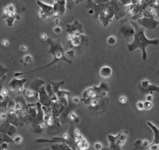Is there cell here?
<instances>
[{
	"label": "cell",
	"mask_w": 159,
	"mask_h": 150,
	"mask_svg": "<svg viewBox=\"0 0 159 150\" xmlns=\"http://www.w3.org/2000/svg\"><path fill=\"white\" fill-rule=\"evenodd\" d=\"M133 25L134 27L135 33L134 35V39L133 42L127 44L128 50L130 52H133L138 48L141 50L142 51V57L143 61H146L147 58L146 48L150 45H158L159 39H149L147 38L145 35L144 30L141 28V27L138 23L133 22Z\"/></svg>",
	"instance_id": "6da1fadb"
},
{
	"label": "cell",
	"mask_w": 159,
	"mask_h": 150,
	"mask_svg": "<svg viewBox=\"0 0 159 150\" xmlns=\"http://www.w3.org/2000/svg\"><path fill=\"white\" fill-rule=\"evenodd\" d=\"M48 42L49 43L50 45L49 52L53 55V59L51 63L48 64V65L41 67L39 69H44V68H46L49 67V66L53 65L54 63H56V62L60 61V60H64V61H65L66 62L70 63V59H69V58L66 56L65 50H64L62 46L60 44L59 42H55V41L50 39H48Z\"/></svg>",
	"instance_id": "7a4b0ae2"
},
{
	"label": "cell",
	"mask_w": 159,
	"mask_h": 150,
	"mask_svg": "<svg viewBox=\"0 0 159 150\" xmlns=\"http://www.w3.org/2000/svg\"><path fill=\"white\" fill-rule=\"evenodd\" d=\"M36 3H37V5L39 6L38 16L40 19H45L54 15L53 5L40 1V0H37Z\"/></svg>",
	"instance_id": "3957f363"
},
{
	"label": "cell",
	"mask_w": 159,
	"mask_h": 150,
	"mask_svg": "<svg viewBox=\"0 0 159 150\" xmlns=\"http://www.w3.org/2000/svg\"><path fill=\"white\" fill-rule=\"evenodd\" d=\"M27 81L25 79H17L16 77L13 78L9 82L8 88L11 91L14 93H23L25 89V84Z\"/></svg>",
	"instance_id": "277c9868"
},
{
	"label": "cell",
	"mask_w": 159,
	"mask_h": 150,
	"mask_svg": "<svg viewBox=\"0 0 159 150\" xmlns=\"http://www.w3.org/2000/svg\"><path fill=\"white\" fill-rule=\"evenodd\" d=\"M22 93L28 104H36L39 101V92L37 90L29 87L28 88H25Z\"/></svg>",
	"instance_id": "5b68a950"
},
{
	"label": "cell",
	"mask_w": 159,
	"mask_h": 150,
	"mask_svg": "<svg viewBox=\"0 0 159 150\" xmlns=\"http://www.w3.org/2000/svg\"><path fill=\"white\" fill-rule=\"evenodd\" d=\"M137 20V23L141 27L147 29H155L158 25V19L150 18V17L142 16Z\"/></svg>",
	"instance_id": "8992f818"
},
{
	"label": "cell",
	"mask_w": 159,
	"mask_h": 150,
	"mask_svg": "<svg viewBox=\"0 0 159 150\" xmlns=\"http://www.w3.org/2000/svg\"><path fill=\"white\" fill-rule=\"evenodd\" d=\"M39 92V102L42 105H44V106L49 107L52 104L51 98H50V95L46 91L45 87L42 86L38 90Z\"/></svg>",
	"instance_id": "52a82bcc"
},
{
	"label": "cell",
	"mask_w": 159,
	"mask_h": 150,
	"mask_svg": "<svg viewBox=\"0 0 159 150\" xmlns=\"http://www.w3.org/2000/svg\"><path fill=\"white\" fill-rule=\"evenodd\" d=\"M67 0H54L53 1V9L55 16L59 15H63L66 11L67 6Z\"/></svg>",
	"instance_id": "ba28073f"
},
{
	"label": "cell",
	"mask_w": 159,
	"mask_h": 150,
	"mask_svg": "<svg viewBox=\"0 0 159 150\" xmlns=\"http://www.w3.org/2000/svg\"><path fill=\"white\" fill-rule=\"evenodd\" d=\"M3 18L7 16H15L17 14L16 7L13 3H10L3 9Z\"/></svg>",
	"instance_id": "9c48e42d"
},
{
	"label": "cell",
	"mask_w": 159,
	"mask_h": 150,
	"mask_svg": "<svg viewBox=\"0 0 159 150\" xmlns=\"http://www.w3.org/2000/svg\"><path fill=\"white\" fill-rule=\"evenodd\" d=\"M99 75L101 78L104 79H109L112 75V70L110 66H103L101 67L99 70Z\"/></svg>",
	"instance_id": "30bf717a"
},
{
	"label": "cell",
	"mask_w": 159,
	"mask_h": 150,
	"mask_svg": "<svg viewBox=\"0 0 159 150\" xmlns=\"http://www.w3.org/2000/svg\"><path fill=\"white\" fill-rule=\"evenodd\" d=\"M120 32L122 36L125 38H128V37L134 36L135 30L134 27L132 26H123L120 29Z\"/></svg>",
	"instance_id": "8fae6325"
},
{
	"label": "cell",
	"mask_w": 159,
	"mask_h": 150,
	"mask_svg": "<svg viewBox=\"0 0 159 150\" xmlns=\"http://www.w3.org/2000/svg\"><path fill=\"white\" fill-rule=\"evenodd\" d=\"M147 124L149 126V127L152 130L153 135H154V139H153L152 143L159 144V128L150 121H147Z\"/></svg>",
	"instance_id": "7c38bea8"
},
{
	"label": "cell",
	"mask_w": 159,
	"mask_h": 150,
	"mask_svg": "<svg viewBox=\"0 0 159 150\" xmlns=\"http://www.w3.org/2000/svg\"><path fill=\"white\" fill-rule=\"evenodd\" d=\"M44 84V81H42V79H36L34 81L30 83V88L35 89V90H39V89L41 87H42Z\"/></svg>",
	"instance_id": "4fadbf2b"
},
{
	"label": "cell",
	"mask_w": 159,
	"mask_h": 150,
	"mask_svg": "<svg viewBox=\"0 0 159 150\" xmlns=\"http://www.w3.org/2000/svg\"><path fill=\"white\" fill-rule=\"evenodd\" d=\"M75 145L78 147V149H88L90 147V145H89L88 141H87L85 138H83L81 140L79 143H77Z\"/></svg>",
	"instance_id": "5bb4252c"
},
{
	"label": "cell",
	"mask_w": 159,
	"mask_h": 150,
	"mask_svg": "<svg viewBox=\"0 0 159 150\" xmlns=\"http://www.w3.org/2000/svg\"><path fill=\"white\" fill-rule=\"evenodd\" d=\"M22 62H24L25 64L28 65V64H30L33 63V61H34V58L30 54H25V55L23 56L22 58Z\"/></svg>",
	"instance_id": "9a60e30c"
},
{
	"label": "cell",
	"mask_w": 159,
	"mask_h": 150,
	"mask_svg": "<svg viewBox=\"0 0 159 150\" xmlns=\"http://www.w3.org/2000/svg\"><path fill=\"white\" fill-rule=\"evenodd\" d=\"M100 99H101L100 96L97 97V98H92V99H91L90 106L91 107H93V108H95V107L98 106V105H99V104H100Z\"/></svg>",
	"instance_id": "2e32d148"
},
{
	"label": "cell",
	"mask_w": 159,
	"mask_h": 150,
	"mask_svg": "<svg viewBox=\"0 0 159 150\" xmlns=\"http://www.w3.org/2000/svg\"><path fill=\"white\" fill-rule=\"evenodd\" d=\"M107 42L108 45L113 46V45H115L116 43H117V39H116V37L114 36H110L107 38Z\"/></svg>",
	"instance_id": "e0dca14e"
},
{
	"label": "cell",
	"mask_w": 159,
	"mask_h": 150,
	"mask_svg": "<svg viewBox=\"0 0 159 150\" xmlns=\"http://www.w3.org/2000/svg\"><path fill=\"white\" fill-rule=\"evenodd\" d=\"M13 143L16 144V145H20V144H22L23 142V138L21 135H16L13 137Z\"/></svg>",
	"instance_id": "ac0fdd59"
},
{
	"label": "cell",
	"mask_w": 159,
	"mask_h": 150,
	"mask_svg": "<svg viewBox=\"0 0 159 150\" xmlns=\"http://www.w3.org/2000/svg\"><path fill=\"white\" fill-rule=\"evenodd\" d=\"M150 93H159V87L151 84L150 87L147 89Z\"/></svg>",
	"instance_id": "d6986e66"
},
{
	"label": "cell",
	"mask_w": 159,
	"mask_h": 150,
	"mask_svg": "<svg viewBox=\"0 0 159 150\" xmlns=\"http://www.w3.org/2000/svg\"><path fill=\"white\" fill-rule=\"evenodd\" d=\"M68 117H69L70 119L71 120H73V121L76 122V123H78V122H79V116H77V114H76V113H75L74 112H70V113L69 114Z\"/></svg>",
	"instance_id": "ffe728a7"
},
{
	"label": "cell",
	"mask_w": 159,
	"mask_h": 150,
	"mask_svg": "<svg viewBox=\"0 0 159 150\" xmlns=\"http://www.w3.org/2000/svg\"><path fill=\"white\" fill-rule=\"evenodd\" d=\"M141 87H142L143 89H147L150 86L151 82L150 81H149L148 79H143V80H142V81H141Z\"/></svg>",
	"instance_id": "44dd1931"
},
{
	"label": "cell",
	"mask_w": 159,
	"mask_h": 150,
	"mask_svg": "<svg viewBox=\"0 0 159 150\" xmlns=\"http://www.w3.org/2000/svg\"><path fill=\"white\" fill-rule=\"evenodd\" d=\"M152 107H153L152 101H144V110H147V111L150 110L152 108Z\"/></svg>",
	"instance_id": "7402d4cb"
},
{
	"label": "cell",
	"mask_w": 159,
	"mask_h": 150,
	"mask_svg": "<svg viewBox=\"0 0 159 150\" xmlns=\"http://www.w3.org/2000/svg\"><path fill=\"white\" fill-rule=\"evenodd\" d=\"M150 141H148V140H142L141 141V149H146V148H149L150 145Z\"/></svg>",
	"instance_id": "603a6c76"
},
{
	"label": "cell",
	"mask_w": 159,
	"mask_h": 150,
	"mask_svg": "<svg viewBox=\"0 0 159 150\" xmlns=\"http://www.w3.org/2000/svg\"><path fill=\"white\" fill-rule=\"evenodd\" d=\"M119 103H121V104H125L127 103L128 98L125 95H121L119 97Z\"/></svg>",
	"instance_id": "cb8c5ba5"
},
{
	"label": "cell",
	"mask_w": 159,
	"mask_h": 150,
	"mask_svg": "<svg viewBox=\"0 0 159 150\" xmlns=\"http://www.w3.org/2000/svg\"><path fill=\"white\" fill-rule=\"evenodd\" d=\"M136 107H137L138 110H139V111L144 110V102H143V101H138L137 104H136Z\"/></svg>",
	"instance_id": "d4e9b609"
},
{
	"label": "cell",
	"mask_w": 159,
	"mask_h": 150,
	"mask_svg": "<svg viewBox=\"0 0 159 150\" xmlns=\"http://www.w3.org/2000/svg\"><path fill=\"white\" fill-rule=\"evenodd\" d=\"M66 56H67V58H70V57H74L75 55V51L73 49H70L67 50V52H66Z\"/></svg>",
	"instance_id": "484cf974"
},
{
	"label": "cell",
	"mask_w": 159,
	"mask_h": 150,
	"mask_svg": "<svg viewBox=\"0 0 159 150\" xmlns=\"http://www.w3.org/2000/svg\"><path fill=\"white\" fill-rule=\"evenodd\" d=\"M80 101H81L80 98H79L78 96L73 97V98H72V99H71V103H73V104L74 105L79 104V103H80Z\"/></svg>",
	"instance_id": "4316f807"
},
{
	"label": "cell",
	"mask_w": 159,
	"mask_h": 150,
	"mask_svg": "<svg viewBox=\"0 0 159 150\" xmlns=\"http://www.w3.org/2000/svg\"><path fill=\"white\" fill-rule=\"evenodd\" d=\"M53 32L55 34H60L62 32V29L59 25H57V26H55V28H53Z\"/></svg>",
	"instance_id": "83f0119b"
},
{
	"label": "cell",
	"mask_w": 159,
	"mask_h": 150,
	"mask_svg": "<svg viewBox=\"0 0 159 150\" xmlns=\"http://www.w3.org/2000/svg\"><path fill=\"white\" fill-rule=\"evenodd\" d=\"M93 148L96 150H100L103 148V146H102V143H100V142H96V143H95L94 144Z\"/></svg>",
	"instance_id": "f1b7e54d"
},
{
	"label": "cell",
	"mask_w": 159,
	"mask_h": 150,
	"mask_svg": "<svg viewBox=\"0 0 159 150\" xmlns=\"http://www.w3.org/2000/svg\"><path fill=\"white\" fill-rule=\"evenodd\" d=\"M19 50H20L21 52H28V47L25 45V44H22V45H20V47H19Z\"/></svg>",
	"instance_id": "f546056e"
},
{
	"label": "cell",
	"mask_w": 159,
	"mask_h": 150,
	"mask_svg": "<svg viewBox=\"0 0 159 150\" xmlns=\"http://www.w3.org/2000/svg\"><path fill=\"white\" fill-rule=\"evenodd\" d=\"M149 149L152 150H157L159 149V144L157 143H151L149 147Z\"/></svg>",
	"instance_id": "4dcf8cb0"
},
{
	"label": "cell",
	"mask_w": 159,
	"mask_h": 150,
	"mask_svg": "<svg viewBox=\"0 0 159 150\" xmlns=\"http://www.w3.org/2000/svg\"><path fill=\"white\" fill-rule=\"evenodd\" d=\"M8 144L9 143H7V142L3 141L2 143H1V149L2 150L7 149H8Z\"/></svg>",
	"instance_id": "1f68e13d"
},
{
	"label": "cell",
	"mask_w": 159,
	"mask_h": 150,
	"mask_svg": "<svg viewBox=\"0 0 159 150\" xmlns=\"http://www.w3.org/2000/svg\"><path fill=\"white\" fill-rule=\"evenodd\" d=\"M48 36L46 34H42L40 35V39L42 41V42H46V41L48 40Z\"/></svg>",
	"instance_id": "d6a6232c"
},
{
	"label": "cell",
	"mask_w": 159,
	"mask_h": 150,
	"mask_svg": "<svg viewBox=\"0 0 159 150\" xmlns=\"http://www.w3.org/2000/svg\"><path fill=\"white\" fill-rule=\"evenodd\" d=\"M146 101H153V94L152 93H149L146 96Z\"/></svg>",
	"instance_id": "836d02e7"
},
{
	"label": "cell",
	"mask_w": 159,
	"mask_h": 150,
	"mask_svg": "<svg viewBox=\"0 0 159 150\" xmlns=\"http://www.w3.org/2000/svg\"><path fill=\"white\" fill-rule=\"evenodd\" d=\"M10 44V42L7 39H3L2 41V45L4 48H7V47H8Z\"/></svg>",
	"instance_id": "e575fe53"
},
{
	"label": "cell",
	"mask_w": 159,
	"mask_h": 150,
	"mask_svg": "<svg viewBox=\"0 0 159 150\" xmlns=\"http://www.w3.org/2000/svg\"><path fill=\"white\" fill-rule=\"evenodd\" d=\"M7 94H8V92L6 89H1V96L3 97H7Z\"/></svg>",
	"instance_id": "d590c367"
},
{
	"label": "cell",
	"mask_w": 159,
	"mask_h": 150,
	"mask_svg": "<svg viewBox=\"0 0 159 150\" xmlns=\"http://www.w3.org/2000/svg\"><path fill=\"white\" fill-rule=\"evenodd\" d=\"M154 5H155V7H156V11H157V14H158V19L159 20V4H155L154 3Z\"/></svg>",
	"instance_id": "8d00e7d4"
},
{
	"label": "cell",
	"mask_w": 159,
	"mask_h": 150,
	"mask_svg": "<svg viewBox=\"0 0 159 150\" xmlns=\"http://www.w3.org/2000/svg\"><path fill=\"white\" fill-rule=\"evenodd\" d=\"M88 13L90 15H93L95 13V8H93V7H91V8L89 9Z\"/></svg>",
	"instance_id": "74e56055"
},
{
	"label": "cell",
	"mask_w": 159,
	"mask_h": 150,
	"mask_svg": "<svg viewBox=\"0 0 159 150\" xmlns=\"http://www.w3.org/2000/svg\"><path fill=\"white\" fill-rule=\"evenodd\" d=\"M59 19L58 18L55 19V20H54V25H56V26H57V25H59Z\"/></svg>",
	"instance_id": "f35d334b"
},
{
	"label": "cell",
	"mask_w": 159,
	"mask_h": 150,
	"mask_svg": "<svg viewBox=\"0 0 159 150\" xmlns=\"http://www.w3.org/2000/svg\"><path fill=\"white\" fill-rule=\"evenodd\" d=\"M155 4H159V0H156V2H155Z\"/></svg>",
	"instance_id": "ab89813d"
}]
</instances>
